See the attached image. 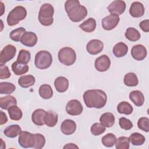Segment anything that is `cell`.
I'll return each mask as SVG.
<instances>
[{
	"mask_svg": "<svg viewBox=\"0 0 149 149\" xmlns=\"http://www.w3.org/2000/svg\"><path fill=\"white\" fill-rule=\"evenodd\" d=\"M40 97L45 100L51 98L53 95V90L50 85L44 84L41 85L38 90Z\"/></svg>",
	"mask_w": 149,
	"mask_h": 149,
	"instance_id": "obj_29",
	"label": "cell"
},
{
	"mask_svg": "<svg viewBox=\"0 0 149 149\" xmlns=\"http://www.w3.org/2000/svg\"><path fill=\"white\" fill-rule=\"evenodd\" d=\"M25 31H26L25 29L20 27L15 30H13L10 33L9 37L12 40L16 42H19V41H20L21 37Z\"/></svg>",
	"mask_w": 149,
	"mask_h": 149,
	"instance_id": "obj_39",
	"label": "cell"
},
{
	"mask_svg": "<svg viewBox=\"0 0 149 149\" xmlns=\"http://www.w3.org/2000/svg\"><path fill=\"white\" fill-rule=\"evenodd\" d=\"M52 63V56L51 53L47 51H40L35 56L34 64L39 69L48 68Z\"/></svg>",
	"mask_w": 149,
	"mask_h": 149,
	"instance_id": "obj_5",
	"label": "cell"
},
{
	"mask_svg": "<svg viewBox=\"0 0 149 149\" xmlns=\"http://www.w3.org/2000/svg\"><path fill=\"white\" fill-rule=\"evenodd\" d=\"M12 70L16 75L24 74L29 71V66L27 64H23L17 61L14 62L12 64Z\"/></svg>",
	"mask_w": 149,
	"mask_h": 149,
	"instance_id": "obj_28",
	"label": "cell"
},
{
	"mask_svg": "<svg viewBox=\"0 0 149 149\" xmlns=\"http://www.w3.org/2000/svg\"><path fill=\"white\" fill-rule=\"evenodd\" d=\"M119 124L120 127L125 130H130L133 126L132 122L129 119L124 117L119 118Z\"/></svg>",
	"mask_w": 149,
	"mask_h": 149,
	"instance_id": "obj_42",
	"label": "cell"
},
{
	"mask_svg": "<svg viewBox=\"0 0 149 149\" xmlns=\"http://www.w3.org/2000/svg\"><path fill=\"white\" fill-rule=\"evenodd\" d=\"M116 140V137L115 135L113 133H109L102 137L101 142L104 146L107 147H111L115 144Z\"/></svg>",
	"mask_w": 149,
	"mask_h": 149,
	"instance_id": "obj_37",
	"label": "cell"
},
{
	"mask_svg": "<svg viewBox=\"0 0 149 149\" xmlns=\"http://www.w3.org/2000/svg\"><path fill=\"white\" fill-rule=\"evenodd\" d=\"M123 83L127 86L134 87L138 84L139 80L137 76L134 73L129 72L125 75Z\"/></svg>",
	"mask_w": 149,
	"mask_h": 149,
	"instance_id": "obj_30",
	"label": "cell"
},
{
	"mask_svg": "<svg viewBox=\"0 0 149 149\" xmlns=\"http://www.w3.org/2000/svg\"><path fill=\"white\" fill-rule=\"evenodd\" d=\"M11 73L9 70V68L6 65L0 66V79H5L9 78Z\"/></svg>",
	"mask_w": 149,
	"mask_h": 149,
	"instance_id": "obj_44",
	"label": "cell"
},
{
	"mask_svg": "<svg viewBox=\"0 0 149 149\" xmlns=\"http://www.w3.org/2000/svg\"><path fill=\"white\" fill-rule=\"evenodd\" d=\"M144 7L140 2H134L132 3L129 9V13L132 17H140L144 14Z\"/></svg>",
	"mask_w": 149,
	"mask_h": 149,
	"instance_id": "obj_17",
	"label": "cell"
},
{
	"mask_svg": "<svg viewBox=\"0 0 149 149\" xmlns=\"http://www.w3.org/2000/svg\"><path fill=\"white\" fill-rule=\"evenodd\" d=\"M115 145L116 149H129L130 141L128 137L121 136L116 140Z\"/></svg>",
	"mask_w": 149,
	"mask_h": 149,
	"instance_id": "obj_36",
	"label": "cell"
},
{
	"mask_svg": "<svg viewBox=\"0 0 149 149\" xmlns=\"http://www.w3.org/2000/svg\"><path fill=\"white\" fill-rule=\"evenodd\" d=\"M54 87L59 93L65 92L69 87V80L63 76L58 77L54 81Z\"/></svg>",
	"mask_w": 149,
	"mask_h": 149,
	"instance_id": "obj_18",
	"label": "cell"
},
{
	"mask_svg": "<svg viewBox=\"0 0 149 149\" xmlns=\"http://www.w3.org/2000/svg\"><path fill=\"white\" fill-rule=\"evenodd\" d=\"M119 20V16L111 14L102 19L101 22L102 28L105 30H111L116 27Z\"/></svg>",
	"mask_w": 149,
	"mask_h": 149,
	"instance_id": "obj_10",
	"label": "cell"
},
{
	"mask_svg": "<svg viewBox=\"0 0 149 149\" xmlns=\"http://www.w3.org/2000/svg\"><path fill=\"white\" fill-rule=\"evenodd\" d=\"M16 53V47L11 44L6 45L0 54V66L5 64L13 59Z\"/></svg>",
	"mask_w": 149,
	"mask_h": 149,
	"instance_id": "obj_8",
	"label": "cell"
},
{
	"mask_svg": "<svg viewBox=\"0 0 149 149\" xmlns=\"http://www.w3.org/2000/svg\"><path fill=\"white\" fill-rule=\"evenodd\" d=\"M147 49L146 47L141 44L134 45L131 49V55L136 61H142L147 56Z\"/></svg>",
	"mask_w": 149,
	"mask_h": 149,
	"instance_id": "obj_15",
	"label": "cell"
},
{
	"mask_svg": "<svg viewBox=\"0 0 149 149\" xmlns=\"http://www.w3.org/2000/svg\"><path fill=\"white\" fill-rule=\"evenodd\" d=\"M45 144V137L40 133H36V144L34 148L41 149L44 147Z\"/></svg>",
	"mask_w": 149,
	"mask_h": 149,
	"instance_id": "obj_43",
	"label": "cell"
},
{
	"mask_svg": "<svg viewBox=\"0 0 149 149\" xmlns=\"http://www.w3.org/2000/svg\"><path fill=\"white\" fill-rule=\"evenodd\" d=\"M30 58L31 54L29 51L26 49H20L16 61L23 64H27L30 61Z\"/></svg>",
	"mask_w": 149,
	"mask_h": 149,
	"instance_id": "obj_38",
	"label": "cell"
},
{
	"mask_svg": "<svg viewBox=\"0 0 149 149\" xmlns=\"http://www.w3.org/2000/svg\"><path fill=\"white\" fill-rule=\"evenodd\" d=\"M83 97L86 105L89 108H102L105 105L107 101L106 93L99 89L87 90L83 94Z\"/></svg>",
	"mask_w": 149,
	"mask_h": 149,
	"instance_id": "obj_1",
	"label": "cell"
},
{
	"mask_svg": "<svg viewBox=\"0 0 149 149\" xmlns=\"http://www.w3.org/2000/svg\"><path fill=\"white\" fill-rule=\"evenodd\" d=\"M27 16V10L22 6H17L8 14L6 19L7 23L9 26H13L19 23Z\"/></svg>",
	"mask_w": 149,
	"mask_h": 149,
	"instance_id": "obj_4",
	"label": "cell"
},
{
	"mask_svg": "<svg viewBox=\"0 0 149 149\" xmlns=\"http://www.w3.org/2000/svg\"><path fill=\"white\" fill-rule=\"evenodd\" d=\"M79 27L85 32L91 33L96 28V21L94 18L90 17L80 24Z\"/></svg>",
	"mask_w": 149,
	"mask_h": 149,
	"instance_id": "obj_27",
	"label": "cell"
},
{
	"mask_svg": "<svg viewBox=\"0 0 149 149\" xmlns=\"http://www.w3.org/2000/svg\"><path fill=\"white\" fill-rule=\"evenodd\" d=\"M100 121L105 127H111L114 125L115 116L111 112H106L101 115L100 118Z\"/></svg>",
	"mask_w": 149,
	"mask_h": 149,
	"instance_id": "obj_26",
	"label": "cell"
},
{
	"mask_svg": "<svg viewBox=\"0 0 149 149\" xmlns=\"http://www.w3.org/2000/svg\"><path fill=\"white\" fill-rule=\"evenodd\" d=\"M54 9L49 3H44L40 7L38 13V20L44 26H51L54 22Z\"/></svg>",
	"mask_w": 149,
	"mask_h": 149,
	"instance_id": "obj_3",
	"label": "cell"
},
{
	"mask_svg": "<svg viewBox=\"0 0 149 149\" xmlns=\"http://www.w3.org/2000/svg\"><path fill=\"white\" fill-rule=\"evenodd\" d=\"M46 111L42 109H36L32 113L31 120L32 122L37 126H42L44 124V118Z\"/></svg>",
	"mask_w": 149,
	"mask_h": 149,
	"instance_id": "obj_20",
	"label": "cell"
},
{
	"mask_svg": "<svg viewBox=\"0 0 149 149\" xmlns=\"http://www.w3.org/2000/svg\"><path fill=\"white\" fill-rule=\"evenodd\" d=\"M78 146H76L75 144L73 143H68L66 144L64 147L63 149L65 148H78Z\"/></svg>",
	"mask_w": 149,
	"mask_h": 149,
	"instance_id": "obj_47",
	"label": "cell"
},
{
	"mask_svg": "<svg viewBox=\"0 0 149 149\" xmlns=\"http://www.w3.org/2000/svg\"><path fill=\"white\" fill-rule=\"evenodd\" d=\"M94 66L98 72H105L111 66V60L107 55H102L95 59Z\"/></svg>",
	"mask_w": 149,
	"mask_h": 149,
	"instance_id": "obj_12",
	"label": "cell"
},
{
	"mask_svg": "<svg viewBox=\"0 0 149 149\" xmlns=\"http://www.w3.org/2000/svg\"><path fill=\"white\" fill-rule=\"evenodd\" d=\"M106 130L105 127L100 123H94L90 129L91 133L94 136H99L104 133Z\"/></svg>",
	"mask_w": 149,
	"mask_h": 149,
	"instance_id": "obj_40",
	"label": "cell"
},
{
	"mask_svg": "<svg viewBox=\"0 0 149 149\" xmlns=\"http://www.w3.org/2000/svg\"><path fill=\"white\" fill-rule=\"evenodd\" d=\"M17 100L12 95H6L0 98V107L2 109L8 110L12 105H16Z\"/></svg>",
	"mask_w": 149,
	"mask_h": 149,
	"instance_id": "obj_25",
	"label": "cell"
},
{
	"mask_svg": "<svg viewBox=\"0 0 149 149\" xmlns=\"http://www.w3.org/2000/svg\"><path fill=\"white\" fill-rule=\"evenodd\" d=\"M58 120V113L53 111H48L46 112L44 118V123L48 127L55 126Z\"/></svg>",
	"mask_w": 149,
	"mask_h": 149,
	"instance_id": "obj_21",
	"label": "cell"
},
{
	"mask_svg": "<svg viewBox=\"0 0 149 149\" xmlns=\"http://www.w3.org/2000/svg\"><path fill=\"white\" fill-rule=\"evenodd\" d=\"M22 129L19 125L17 124L11 125L7 126L3 130L4 134L9 138H14L20 134Z\"/></svg>",
	"mask_w": 149,
	"mask_h": 149,
	"instance_id": "obj_23",
	"label": "cell"
},
{
	"mask_svg": "<svg viewBox=\"0 0 149 149\" xmlns=\"http://www.w3.org/2000/svg\"><path fill=\"white\" fill-rule=\"evenodd\" d=\"M65 9L67 15L73 22H79L87 15L86 8L80 5L77 0H68L65 3Z\"/></svg>",
	"mask_w": 149,
	"mask_h": 149,
	"instance_id": "obj_2",
	"label": "cell"
},
{
	"mask_svg": "<svg viewBox=\"0 0 149 149\" xmlns=\"http://www.w3.org/2000/svg\"><path fill=\"white\" fill-rule=\"evenodd\" d=\"M126 3L123 1L116 0L112 2L108 6V11L111 14L117 16L122 15L126 9Z\"/></svg>",
	"mask_w": 149,
	"mask_h": 149,
	"instance_id": "obj_11",
	"label": "cell"
},
{
	"mask_svg": "<svg viewBox=\"0 0 149 149\" xmlns=\"http://www.w3.org/2000/svg\"><path fill=\"white\" fill-rule=\"evenodd\" d=\"M66 111L70 115L77 116L82 113L83 107L81 102L77 100H72L67 103Z\"/></svg>",
	"mask_w": 149,
	"mask_h": 149,
	"instance_id": "obj_9",
	"label": "cell"
},
{
	"mask_svg": "<svg viewBox=\"0 0 149 149\" xmlns=\"http://www.w3.org/2000/svg\"><path fill=\"white\" fill-rule=\"evenodd\" d=\"M37 36L35 33L25 31L21 37L20 42L25 46L32 47L37 44Z\"/></svg>",
	"mask_w": 149,
	"mask_h": 149,
	"instance_id": "obj_14",
	"label": "cell"
},
{
	"mask_svg": "<svg viewBox=\"0 0 149 149\" xmlns=\"http://www.w3.org/2000/svg\"><path fill=\"white\" fill-rule=\"evenodd\" d=\"M59 62L65 66L72 65L76 61V54L74 50L70 47L61 48L58 54Z\"/></svg>",
	"mask_w": 149,
	"mask_h": 149,
	"instance_id": "obj_6",
	"label": "cell"
},
{
	"mask_svg": "<svg viewBox=\"0 0 149 149\" xmlns=\"http://www.w3.org/2000/svg\"><path fill=\"white\" fill-rule=\"evenodd\" d=\"M18 142L23 148H34L36 144V134L22 131L19 136Z\"/></svg>",
	"mask_w": 149,
	"mask_h": 149,
	"instance_id": "obj_7",
	"label": "cell"
},
{
	"mask_svg": "<svg viewBox=\"0 0 149 149\" xmlns=\"http://www.w3.org/2000/svg\"><path fill=\"white\" fill-rule=\"evenodd\" d=\"M113 54L117 58L125 56L128 51L127 45L122 42H119L115 45L113 48Z\"/></svg>",
	"mask_w": 149,
	"mask_h": 149,
	"instance_id": "obj_22",
	"label": "cell"
},
{
	"mask_svg": "<svg viewBox=\"0 0 149 149\" xmlns=\"http://www.w3.org/2000/svg\"><path fill=\"white\" fill-rule=\"evenodd\" d=\"M104 48L103 42L97 39L90 40L86 45L87 52L91 55H97L100 53Z\"/></svg>",
	"mask_w": 149,
	"mask_h": 149,
	"instance_id": "obj_13",
	"label": "cell"
},
{
	"mask_svg": "<svg viewBox=\"0 0 149 149\" xmlns=\"http://www.w3.org/2000/svg\"><path fill=\"white\" fill-rule=\"evenodd\" d=\"M36 79L34 76L31 74L23 75L18 79V84L22 88H28L34 84Z\"/></svg>",
	"mask_w": 149,
	"mask_h": 149,
	"instance_id": "obj_24",
	"label": "cell"
},
{
	"mask_svg": "<svg viewBox=\"0 0 149 149\" xmlns=\"http://www.w3.org/2000/svg\"><path fill=\"white\" fill-rule=\"evenodd\" d=\"M16 90V86L12 83L1 82L0 93L1 94H10Z\"/></svg>",
	"mask_w": 149,
	"mask_h": 149,
	"instance_id": "obj_35",
	"label": "cell"
},
{
	"mask_svg": "<svg viewBox=\"0 0 149 149\" xmlns=\"http://www.w3.org/2000/svg\"><path fill=\"white\" fill-rule=\"evenodd\" d=\"M129 99L133 104L137 106L141 107L144 102V97L142 92L139 90H134L131 91L129 95Z\"/></svg>",
	"mask_w": 149,
	"mask_h": 149,
	"instance_id": "obj_19",
	"label": "cell"
},
{
	"mask_svg": "<svg viewBox=\"0 0 149 149\" xmlns=\"http://www.w3.org/2000/svg\"><path fill=\"white\" fill-rule=\"evenodd\" d=\"M125 37L130 41H138L141 37L139 31L133 27H128L125 33Z\"/></svg>",
	"mask_w": 149,
	"mask_h": 149,
	"instance_id": "obj_32",
	"label": "cell"
},
{
	"mask_svg": "<svg viewBox=\"0 0 149 149\" xmlns=\"http://www.w3.org/2000/svg\"><path fill=\"white\" fill-rule=\"evenodd\" d=\"M129 141L133 146H141L145 142V137L137 132L132 133L129 137Z\"/></svg>",
	"mask_w": 149,
	"mask_h": 149,
	"instance_id": "obj_34",
	"label": "cell"
},
{
	"mask_svg": "<svg viewBox=\"0 0 149 149\" xmlns=\"http://www.w3.org/2000/svg\"><path fill=\"white\" fill-rule=\"evenodd\" d=\"M76 129V123L71 119H66L61 125V132L65 135H71Z\"/></svg>",
	"mask_w": 149,
	"mask_h": 149,
	"instance_id": "obj_16",
	"label": "cell"
},
{
	"mask_svg": "<svg viewBox=\"0 0 149 149\" xmlns=\"http://www.w3.org/2000/svg\"><path fill=\"white\" fill-rule=\"evenodd\" d=\"M139 26L140 29L144 32H148L149 31V20L146 19L141 21L140 24Z\"/></svg>",
	"mask_w": 149,
	"mask_h": 149,
	"instance_id": "obj_45",
	"label": "cell"
},
{
	"mask_svg": "<svg viewBox=\"0 0 149 149\" xmlns=\"http://www.w3.org/2000/svg\"><path fill=\"white\" fill-rule=\"evenodd\" d=\"M0 115H1V118H0V125H2L5 123H6L8 121V118L6 116V115L5 114V113H4L3 111H0Z\"/></svg>",
	"mask_w": 149,
	"mask_h": 149,
	"instance_id": "obj_46",
	"label": "cell"
},
{
	"mask_svg": "<svg viewBox=\"0 0 149 149\" xmlns=\"http://www.w3.org/2000/svg\"><path fill=\"white\" fill-rule=\"evenodd\" d=\"M8 112L10 118L13 120H19L22 118L23 113L17 105L10 106L8 108Z\"/></svg>",
	"mask_w": 149,
	"mask_h": 149,
	"instance_id": "obj_31",
	"label": "cell"
},
{
	"mask_svg": "<svg viewBox=\"0 0 149 149\" xmlns=\"http://www.w3.org/2000/svg\"><path fill=\"white\" fill-rule=\"evenodd\" d=\"M117 111L119 113L130 115L132 113L133 108L128 102L122 101L119 103V104L118 105Z\"/></svg>",
	"mask_w": 149,
	"mask_h": 149,
	"instance_id": "obj_33",
	"label": "cell"
},
{
	"mask_svg": "<svg viewBox=\"0 0 149 149\" xmlns=\"http://www.w3.org/2000/svg\"><path fill=\"white\" fill-rule=\"evenodd\" d=\"M137 126L140 130L148 132L149 131V119L147 117L140 118L138 120Z\"/></svg>",
	"mask_w": 149,
	"mask_h": 149,
	"instance_id": "obj_41",
	"label": "cell"
}]
</instances>
